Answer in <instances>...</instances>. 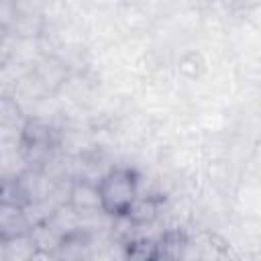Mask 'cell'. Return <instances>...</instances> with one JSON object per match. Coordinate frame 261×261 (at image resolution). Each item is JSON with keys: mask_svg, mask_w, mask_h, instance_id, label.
<instances>
[{"mask_svg": "<svg viewBox=\"0 0 261 261\" xmlns=\"http://www.w3.org/2000/svg\"><path fill=\"white\" fill-rule=\"evenodd\" d=\"M102 210L112 218H122L139 196V175L130 167H112L98 179Z\"/></svg>", "mask_w": 261, "mask_h": 261, "instance_id": "cell-1", "label": "cell"}, {"mask_svg": "<svg viewBox=\"0 0 261 261\" xmlns=\"http://www.w3.org/2000/svg\"><path fill=\"white\" fill-rule=\"evenodd\" d=\"M67 204L80 216L104 212L102 210V198H100L98 181H92V179H86V177L73 179L69 184V188H67Z\"/></svg>", "mask_w": 261, "mask_h": 261, "instance_id": "cell-2", "label": "cell"}, {"mask_svg": "<svg viewBox=\"0 0 261 261\" xmlns=\"http://www.w3.org/2000/svg\"><path fill=\"white\" fill-rule=\"evenodd\" d=\"M31 222L27 218L24 206L0 200V241H10L14 237L29 234Z\"/></svg>", "mask_w": 261, "mask_h": 261, "instance_id": "cell-3", "label": "cell"}, {"mask_svg": "<svg viewBox=\"0 0 261 261\" xmlns=\"http://www.w3.org/2000/svg\"><path fill=\"white\" fill-rule=\"evenodd\" d=\"M20 149L22 151H47L51 145V128L43 120H27L20 126Z\"/></svg>", "mask_w": 261, "mask_h": 261, "instance_id": "cell-4", "label": "cell"}, {"mask_svg": "<svg viewBox=\"0 0 261 261\" xmlns=\"http://www.w3.org/2000/svg\"><path fill=\"white\" fill-rule=\"evenodd\" d=\"M159 214V200L153 196H143L139 192V196L133 200V204L128 206L126 214L122 218L130 220L133 224H151Z\"/></svg>", "mask_w": 261, "mask_h": 261, "instance_id": "cell-5", "label": "cell"}, {"mask_svg": "<svg viewBox=\"0 0 261 261\" xmlns=\"http://www.w3.org/2000/svg\"><path fill=\"white\" fill-rule=\"evenodd\" d=\"M27 171V157L18 153V147H0V181L14 179Z\"/></svg>", "mask_w": 261, "mask_h": 261, "instance_id": "cell-6", "label": "cell"}, {"mask_svg": "<svg viewBox=\"0 0 261 261\" xmlns=\"http://www.w3.org/2000/svg\"><path fill=\"white\" fill-rule=\"evenodd\" d=\"M35 253H37V249L29 234L4 241V259H31V257H35Z\"/></svg>", "mask_w": 261, "mask_h": 261, "instance_id": "cell-7", "label": "cell"}, {"mask_svg": "<svg viewBox=\"0 0 261 261\" xmlns=\"http://www.w3.org/2000/svg\"><path fill=\"white\" fill-rule=\"evenodd\" d=\"M0 190H2V181H0Z\"/></svg>", "mask_w": 261, "mask_h": 261, "instance_id": "cell-8", "label": "cell"}]
</instances>
